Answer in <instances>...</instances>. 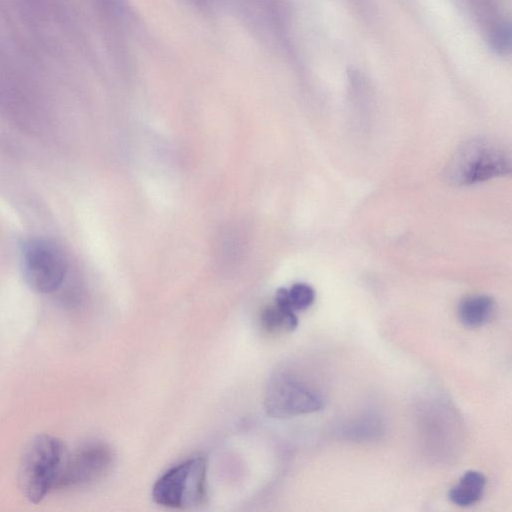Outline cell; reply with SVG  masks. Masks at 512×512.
Instances as JSON below:
<instances>
[{
    "label": "cell",
    "instance_id": "cell-1",
    "mask_svg": "<svg viewBox=\"0 0 512 512\" xmlns=\"http://www.w3.org/2000/svg\"><path fill=\"white\" fill-rule=\"evenodd\" d=\"M67 450L57 437L40 434L26 446L18 469V486L33 504L41 502L54 490Z\"/></svg>",
    "mask_w": 512,
    "mask_h": 512
},
{
    "label": "cell",
    "instance_id": "cell-2",
    "mask_svg": "<svg viewBox=\"0 0 512 512\" xmlns=\"http://www.w3.org/2000/svg\"><path fill=\"white\" fill-rule=\"evenodd\" d=\"M509 153L499 144L471 139L460 146L447 168V179L454 185H470L510 173Z\"/></svg>",
    "mask_w": 512,
    "mask_h": 512
},
{
    "label": "cell",
    "instance_id": "cell-3",
    "mask_svg": "<svg viewBox=\"0 0 512 512\" xmlns=\"http://www.w3.org/2000/svg\"><path fill=\"white\" fill-rule=\"evenodd\" d=\"M206 462L201 457L183 461L166 471L154 484L153 500L164 507L184 509L205 501Z\"/></svg>",
    "mask_w": 512,
    "mask_h": 512
},
{
    "label": "cell",
    "instance_id": "cell-4",
    "mask_svg": "<svg viewBox=\"0 0 512 512\" xmlns=\"http://www.w3.org/2000/svg\"><path fill=\"white\" fill-rule=\"evenodd\" d=\"M21 262L25 282L40 294L57 291L67 276L68 263L62 250L46 239L36 238L26 242Z\"/></svg>",
    "mask_w": 512,
    "mask_h": 512
},
{
    "label": "cell",
    "instance_id": "cell-5",
    "mask_svg": "<svg viewBox=\"0 0 512 512\" xmlns=\"http://www.w3.org/2000/svg\"><path fill=\"white\" fill-rule=\"evenodd\" d=\"M264 406L271 417L288 418L320 411L325 399L319 391L286 373L273 376L265 390Z\"/></svg>",
    "mask_w": 512,
    "mask_h": 512
},
{
    "label": "cell",
    "instance_id": "cell-6",
    "mask_svg": "<svg viewBox=\"0 0 512 512\" xmlns=\"http://www.w3.org/2000/svg\"><path fill=\"white\" fill-rule=\"evenodd\" d=\"M113 453L102 442H90L66 452L54 490L74 489L93 484L111 470Z\"/></svg>",
    "mask_w": 512,
    "mask_h": 512
},
{
    "label": "cell",
    "instance_id": "cell-7",
    "mask_svg": "<svg viewBox=\"0 0 512 512\" xmlns=\"http://www.w3.org/2000/svg\"><path fill=\"white\" fill-rule=\"evenodd\" d=\"M261 324L271 333L291 332L297 328L298 319L287 301L286 289H279L274 303L262 311Z\"/></svg>",
    "mask_w": 512,
    "mask_h": 512
},
{
    "label": "cell",
    "instance_id": "cell-8",
    "mask_svg": "<svg viewBox=\"0 0 512 512\" xmlns=\"http://www.w3.org/2000/svg\"><path fill=\"white\" fill-rule=\"evenodd\" d=\"M494 300L483 294L463 298L458 306V318L463 326L476 329L486 325L493 317Z\"/></svg>",
    "mask_w": 512,
    "mask_h": 512
},
{
    "label": "cell",
    "instance_id": "cell-9",
    "mask_svg": "<svg viewBox=\"0 0 512 512\" xmlns=\"http://www.w3.org/2000/svg\"><path fill=\"white\" fill-rule=\"evenodd\" d=\"M486 486L485 476L477 470L466 471L449 491V499L457 506L468 507L477 503L483 496Z\"/></svg>",
    "mask_w": 512,
    "mask_h": 512
},
{
    "label": "cell",
    "instance_id": "cell-10",
    "mask_svg": "<svg viewBox=\"0 0 512 512\" xmlns=\"http://www.w3.org/2000/svg\"><path fill=\"white\" fill-rule=\"evenodd\" d=\"M286 298L295 312L303 311L313 304L315 292L308 284L296 283L290 289H286Z\"/></svg>",
    "mask_w": 512,
    "mask_h": 512
},
{
    "label": "cell",
    "instance_id": "cell-11",
    "mask_svg": "<svg viewBox=\"0 0 512 512\" xmlns=\"http://www.w3.org/2000/svg\"><path fill=\"white\" fill-rule=\"evenodd\" d=\"M511 31L508 24H502L493 31L491 36L492 49L497 53H505L510 46Z\"/></svg>",
    "mask_w": 512,
    "mask_h": 512
}]
</instances>
